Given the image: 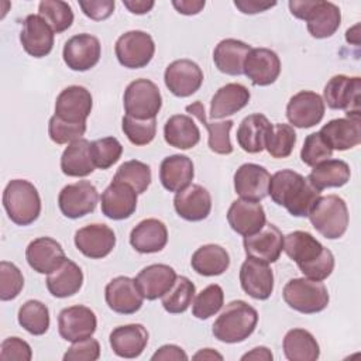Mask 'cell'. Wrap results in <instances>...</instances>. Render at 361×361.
<instances>
[{"mask_svg": "<svg viewBox=\"0 0 361 361\" xmlns=\"http://www.w3.org/2000/svg\"><path fill=\"white\" fill-rule=\"evenodd\" d=\"M283 251L309 279L324 281L334 269L333 252L307 231L296 230L283 235Z\"/></svg>", "mask_w": 361, "mask_h": 361, "instance_id": "6da1fadb", "label": "cell"}, {"mask_svg": "<svg viewBox=\"0 0 361 361\" xmlns=\"http://www.w3.org/2000/svg\"><path fill=\"white\" fill-rule=\"evenodd\" d=\"M268 195L274 203L285 207L290 216L307 217L320 192L299 172L282 169L271 176Z\"/></svg>", "mask_w": 361, "mask_h": 361, "instance_id": "7a4b0ae2", "label": "cell"}, {"mask_svg": "<svg viewBox=\"0 0 361 361\" xmlns=\"http://www.w3.org/2000/svg\"><path fill=\"white\" fill-rule=\"evenodd\" d=\"M258 312L244 300H233L226 305L213 323L214 338L226 344H235L247 340L255 330Z\"/></svg>", "mask_w": 361, "mask_h": 361, "instance_id": "3957f363", "label": "cell"}, {"mask_svg": "<svg viewBox=\"0 0 361 361\" xmlns=\"http://www.w3.org/2000/svg\"><path fill=\"white\" fill-rule=\"evenodd\" d=\"M288 6L293 17L306 21L307 31L313 38H329L341 24V11L331 1L290 0Z\"/></svg>", "mask_w": 361, "mask_h": 361, "instance_id": "277c9868", "label": "cell"}, {"mask_svg": "<svg viewBox=\"0 0 361 361\" xmlns=\"http://www.w3.org/2000/svg\"><path fill=\"white\" fill-rule=\"evenodd\" d=\"M3 207L14 224L30 226L39 217L41 197L30 180L11 179L3 192Z\"/></svg>", "mask_w": 361, "mask_h": 361, "instance_id": "5b68a950", "label": "cell"}, {"mask_svg": "<svg viewBox=\"0 0 361 361\" xmlns=\"http://www.w3.org/2000/svg\"><path fill=\"white\" fill-rule=\"evenodd\" d=\"M307 217L314 230L327 240L343 237L350 221L347 204L344 199L337 195L319 196Z\"/></svg>", "mask_w": 361, "mask_h": 361, "instance_id": "8992f818", "label": "cell"}, {"mask_svg": "<svg viewBox=\"0 0 361 361\" xmlns=\"http://www.w3.org/2000/svg\"><path fill=\"white\" fill-rule=\"evenodd\" d=\"M282 296L290 309L303 314H314L324 310L330 300L326 285L322 281H313L306 276L288 281Z\"/></svg>", "mask_w": 361, "mask_h": 361, "instance_id": "52a82bcc", "label": "cell"}, {"mask_svg": "<svg viewBox=\"0 0 361 361\" xmlns=\"http://www.w3.org/2000/svg\"><path fill=\"white\" fill-rule=\"evenodd\" d=\"M123 106L126 114L134 118H155L162 107L159 87L149 79H135L124 90Z\"/></svg>", "mask_w": 361, "mask_h": 361, "instance_id": "ba28073f", "label": "cell"}, {"mask_svg": "<svg viewBox=\"0 0 361 361\" xmlns=\"http://www.w3.org/2000/svg\"><path fill=\"white\" fill-rule=\"evenodd\" d=\"M324 103L333 110H344L347 117H361V78L336 75L324 86Z\"/></svg>", "mask_w": 361, "mask_h": 361, "instance_id": "9c48e42d", "label": "cell"}, {"mask_svg": "<svg viewBox=\"0 0 361 361\" xmlns=\"http://www.w3.org/2000/svg\"><path fill=\"white\" fill-rule=\"evenodd\" d=\"M117 61L128 69L145 68L155 54L152 37L141 30H131L121 34L114 45Z\"/></svg>", "mask_w": 361, "mask_h": 361, "instance_id": "30bf717a", "label": "cell"}, {"mask_svg": "<svg viewBox=\"0 0 361 361\" xmlns=\"http://www.w3.org/2000/svg\"><path fill=\"white\" fill-rule=\"evenodd\" d=\"M99 202V192L89 180H78L62 188L58 195L61 213L68 219H79L94 212Z\"/></svg>", "mask_w": 361, "mask_h": 361, "instance_id": "8fae6325", "label": "cell"}, {"mask_svg": "<svg viewBox=\"0 0 361 361\" xmlns=\"http://www.w3.org/2000/svg\"><path fill=\"white\" fill-rule=\"evenodd\" d=\"M102 56V45L97 37L83 32L71 37L62 51L66 66L76 72H86L97 65Z\"/></svg>", "mask_w": 361, "mask_h": 361, "instance_id": "7c38bea8", "label": "cell"}, {"mask_svg": "<svg viewBox=\"0 0 361 361\" xmlns=\"http://www.w3.org/2000/svg\"><path fill=\"white\" fill-rule=\"evenodd\" d=\"M326 111L323 97L312 90H300L286 104V118L292 127L310 128L319 124Z\"/></svg>", "mask_w": 361, "mask_h": 361, "instance_id": "4fadbf2b", "label": "cell"}, {"mask_svg": "<svg viewBox=\"0 0 361 361\" xmlns=\"http://www.w3.org/2000/svg\"><path fill=\"white\" fill-rule=\"evenodd\" d=\"M164 82L173 96L189 97L200 89L203 72L200 66L190 59H176L166 66Z\"/></svg>", "mask_w": 361, "mask_h": 361, "instance_id": "5bb4252c", "label": "cell"}, {"mask_svg": "<svg viewBox=\"0 0 361 361\" xmlns=\"http://www.w3.org/2000/svg\"><path fill=\"white\" fill-rule=\"evenodd\" d=\"M97 327L94 312L83 305L65 307L58 314L59 336L71 343L92 337Z\"/></svg>", "mask_w": 361, "mask_h": 361, "instance_id": "9a60e30c", "label": "cell"}, {"mask_svg": "<svg viewBox=\"0 0 361 361\" xmlns=\"http://www.w3.org/2000/svg\"><path fill=\"white\" fill-rule=\"evenodd\" d=\"M243 245L247 257L272 264L279 259L283 251V234L275 224L265 223L259 231L245 235Z\"/></svg>", "mask_w": 361, "mask_h": 361, "instance_id": "2e32d148", "label": "cell"}, {"mask_svg": "<svg viewBox=\"0 0 361 361\" xmlns=\"http://www.w3.org/2000/svg\"><path fill=\"white\" fill-rule=\"evenodd\" d=\"M73 243L85 257L100 259L107 257L116 247V234L107 224L93 223L79 228L75 233Z\"/></svg>", "mask_w": 361, "mask_h": 361, "instance_id": "e0dca14e", "label": "cell"}, {"mask_svg": "<svg viewBox=\"0 0 361 361\" xmlns=\"http://www.w3.org/2000/svg\"><path fill=\"white\" fill-rule=\"evenodd\" d=\"M240 285L252 299L267 300L274 292V272L269 264L247 257L240 268Z\"/></svg>", "mask_w": 361, "mask_h": 361, "instance_id": "ac0fdd59", "label": "cell"}, {"mask_svg": "<svg viewBox=\"0 0 361 361\" xmlns=\"http://www.w3.org/2000/svg\"><path fill=\"white\" fill-rule=\"evenodd\" d=\"M54 30L39 14H28L23 20L20 42L23 49L34 56L44 58L54 48Z\"/></svg>", "mask_w": 361, "mask_h": 361, "instance_id": "d6986e66", "label": "cell"}, {"mask_svg": "<svg viewBox=\"0 0 361 361\" xmlns=\"http://www.w3.org/2000/svg\"><path fill=\"white\" fill-rule=\"evenodd\" d=\"M107 306L118 314H134L142 306L144 296L135 285V281L128 276L113 278L104 289Z\"/></svg>", "mask_w": 361, "mask_h": 361, "instance_id": "ffe728a7", "label": "cell"}, {"mask_svg": "<svg viewBox=\"0 0 361 361\" xmlns=\"http://www.w3.org/2000/svg\"><path fill=\"white\" fill-rule=\"evenodd\" d=\"M93 107L90 92L79 85L61 90L55 100V116L69 123H86Z\"/></svg>", "mask_w": 361, "mask_h": 361, "instance_id": "44dd1931", "label": "cell"}, {"mask_svg": "<svg viewBox=\"0 0 361 361\" xmlns=\"http://www.w3.org/2000/svg\"><path fill=\"white\" fill-rule=\"evenodd\" d=\"M243 73L255 86H269L281 73V59L269 48H251L245 58Z\"/></svg>", "mask_w": 361, "mask_h": 361, "instance_id": "7402d4cb", "label": "cell"}, {"mask_svg": "<svg viewBox=\"0 0 361 361\" xmlns=\"http://www.w3.org/2000/svg\"><path fill=\"white\" fill-rule=\"evenodd\" d=\"M271 173L261 165L247 162L234 173V190L245 200L261 202L268 196Z\"/></svg>", "mask_w": 361, "mask_h": 361, "instance_id": "603a6c76", "label": "cell"}, {"mask_svg": "<svg viewBox=\"0 0 361 361\" xmlns=\"http://www.w3.org/2000/svg\"><path fill=\"white\" fill-rule=\"evenodd\" d=\"M102 213L111 220H126L137 209V192L123 183L113 180L102 193Z\"/></svg>", "mask_w": 361, "mask_h": 361, "instance_id": "cb8c5ba5", "label": "cell"}, {"mask_svg": "<svg viewBox=\"0 0 361 361\" xmlns=\"http://www.w3.org/2000/svg\"><path fill=\"white\" fill-rule=\"evenodd\" d=\"M227 221L237 234L245 237L259 231L267 223V216L259 202L237 199L227 210Z\"/></svg>", "mask_w": 361, "mask_h": 361, "instance_id": "d4e9b609", "label": "cell"}, {"mask_svg": "<svg viewBox=\"0 0 361 361\" xmlns=\"http://www.w3.org/2000/svg\"><path fill=\"white\" fill-rule=\"evenodd\" d=\"M173 207L183 220L202 221L210 214L212 196L202 185L192 183L175 195Z\"/></svg>", "mask_w": 361, "mask_h": 361, "instance_id": "484cf974", "label": "cell"}, {"mask_svg": "<svg viewBox=\"0 0 361 361\" xmlns=\"http://www.w3.org/2000/svg\"><path fill=\"white\" fill-rule=\"evenodd\" d=\"M319 133L333 151L351 149L361 142V117L333 118Z\"/></svg>", "mask_w": 361, "mask_h": 361, "instance_id": "4316f807", "label": "cell"}, {"mask_svg": "<svg viewBox=\"0 0 361 361\" xmlns=\"http://www.w3.org/2000/svg\"><path fill=\"white\" fill-rule=\"evenodd\" d=\"M65 258L66 255L62 245L51 237H38L25 248V259L38 274H51Z\"/></svg>", "mask_w": 361, "mask_h": 361, "instance_id": "83f0119b", "label": "cell"}, {"mask_svg": "<svg viewBox=\"0 0 361 361\" xmlns=\"http://www.w3.org/2000/svg\"><path fill=\"white\" fill-rule=\"evenodd\" d=\"M148 331L140 323L117 326L109 336L113 353L121 358L140 357L148 344Z\"/></svg>", "mask_w": 361, "mask_h": 361, "instance_id": "f1b7e54d", "label": "cell"}, {"mask_svg": "<svg viewBox=\"0 0 361 361\" xmlns=\"http://www.w3.org/2000/svg\"><path fill=\"white\" fill-rule=\"evenodd\" d=\"M176 272L166 264H151L142 268L134 278L137 288L147 300L162 298L175 283Z\"/></svg>", "mask_w": 361, "mask_h": 361, "instance_id": "f546056e", "label": "cell"}, {"mask_svg": "<svg viewBox=\"0 0 361 361\" xmlns=\"http://www.w3.org/2000/svg\"><path fill=\"white\" fill-rule=\"evenodd\" d=\"M166 243L168 228L158 219H144L130 233V244L140 254L159 252Z\"/></svg>", "mask_w": 361, "mask_h": 361, "instance_id": "4dcf8cb0", "label": "cell"}, {"mask_svg": "<svg viewBox=\"0 0 361 361\" xmlns=\"http://www.w3.org/2000/svg\"><path fill=\"white\" fill-rule=\"evenodd\" d=\"M193 176V162L186 155H169L164 158L159 165V180L168 192H180L182 189L190 185Z\"/></svg>", "mask_w": 361, "mask_h": 361, "instance_id": "1f68e13d", "label": "cell"}, {"mask_svg": "<svg viewBox=\"0 0 361 361\" xmlns=\"http://www.w3.org/2000/svg\"><path fill=\"white\" fill-rule=\"evenodd\" d=\"M251 51V45L235 38L221 39L213 51L216 68L226 75L238 76L244 72V62Z\"/></svg>", "mask_w": 361, "mask_h": 361, "instance_id": "d6a6232c", "label": "cell"}, {"mask_svg": "<svg viewBox=\"0 0 361 361\" xmlns=\"http://www.w3.org/2000/svg\"><path fill=\"white\" fill-rule=\"evenodd\" d=\"M185 109L190 116L196 117L206 127L207 135H209L207 144L210 151L220 155H228L233 152V145L230 141V130L233 128V124H234L233 120H224L219 123L207 121L204 106L202 104V102H195L192 104H188Z\"/></svg>", "mask_w": 361, "mask_h": 361, "instance_id": "836d02e7", "label": "cell"}, {"mask_svg": "<svg viewBox=\"0 0 361 361\" xmlns=\"http://www.w3.org/2000/svg\"><path fill=\"white\" fill-rule=\"evenodd\" d=\"M271 128L272 124L264 114H250L243 118L237 128V142L243 151L248 154H258L265 149L267 137Z\"/></svg>", "mask_w": 361, "mask_h": 361, "instance_id": "e575fe53", "label": "cell"}, {"mask_svg": "<svg viewBox=\"0 0 361 361\" xmlns=\"http://www.w3.org/2000/svg\"><path fill=\"white\" fill-rule=\"evenodd\" d=\"M251 99L250 90L241 83H227L212 97L210 118H226L244 109Z\"/></svg>", "mask_w": 361, "mask_h": 361, "instance_id": "d590c367", "label": "cell"}, {"mask_svg": "<svg viewBox=\"0 0 361 361\" xmlns=\"http://www.w3.org/2000/svg\"><path fill=\"white\" fill-rule=\"evenodd\" d=\"M47 288L55 298L63 299L76 295L83 285V272L80 267L69 258L47 276Z\"/></svg>", "mask_w": 361, "mask_h": 361, "instance_id": "8d00e7d4", "label": "cell"}, {"mask_svg": "<svg viewBox=\"0 0 361 361\" xmlns=\"http://www.w3.org/2000/svg\"><path fill=\"white\" fill-rule=\"evenodd\" d=\"M165 142L178 149H190L200 141V130L186 114L171 116L164 126Z\"/></svg>", "mask_w": 361, "mask_h": 361, "instance_id": "74e56055", "label": "cell"}, {"mask_svg": "<svg viewBox=\"0 0 361 361\" xmlns=\"http://www.w3.org/2000/svg\"><path fill=\"white\" fill-rule=\"evenodd\" d=\"M94 164L90 155V141L79 138L63 149L61 157V171L71 178H83L94 171Z\"/></svg>", "mask_w": 361, "mask_h": 361, "instance_id": "f35d334b", "label": "cell"}, {"mask_svg": "<svg viewBox=\"0 0 361 361\" xmlns=\"http://www.w3.org/2000/svg\"><path fill=\"white\" fill-rule=\"evenodd\" d=\"M192 269L203 276H217L230 267V255L219 244H206L199 247L190 259Z\"/></svg>", "mask_w": 361, "mask_h": 361, "instance_id": "ab89813d", "label": "cell"}, {"mask_svg": "<svg viewBox=\"0 0 361 361\" xmlns=\"http://www.w3.org/2000/svg\"><path fill=\"white\" fill-rule=\"evenodd\" d=\"M282 350L289 361H316L320 357L319 343L305 329H290L283 337Z\"/></svg>", "mask_w": 361, "mask_h": 361, "instance_id": "60d3db41", "label": "cell"}, {"mask_svg": "<svg viewBox=\"0 0 361 361\" xmlns=\"http://www.w3.org/2000/svg\"><path fill=\"white\" fill-rule=\"evenodd\" d=\"M351 176L350 165L343 159H326L316 166H313L309 173V182L322 192L327 188H341L344 186Z\"/></svg>", "mask_w": 361, "mask_h": 361, "instance_id": "b9f144b4", "label": "cell"}, {"mask_svg": "<svg viewBox=\"0 0 361 361\" xmlns=\"http://www.w3.org/2000/svg\"><path fill=\"white\" fill-rule=\"evenodd\" d=\"M18 324L32 336H42L49 329V309L41 300L24 302L17 313Z\"/></svg>", "mask_w": 361, "mask_h": 361, "instance_id": "7bdbcfd3", "label": "cell"}, {"mask_svg": "<svg viewBox=\"0 0 361 361\" xmlns=\"http://www.w3.org/2000/svg\"><path fill=\"white\" fill-rule=\"evenodd\" d=\"M196 288L195 283L188 276H176L172 288L161 298L162 307L172 314L183 313L189 309L195 299Z\"/></svg>", "mask_w": 361, "mask_h": 361, "instance_id": "ee69618b", "label": "cell"}, {"mask_svg": "<svg viewBox=\"0 0 361 361\" xmlns=\"http://www.w3.org/2000/svg\"><path fill=\"white\" fill-rule=\"evenodd\" d=\"M151 168L145 162L137 159L126 161L124 164H121L113 178V180L123 182L131 186L137 192V195L147 192L151 185Z\"/></svg>", "mask_w": 361, "mask_h": 361, "instance_id": "f6af8a7d", "label": "cell"}, {"mask_svg": "<svg viewBox=\"0 0 361 361\" xmlns=\"http://www.w3.org/2000/svg\"><path fill=\"white\" fill-rule=\"evenodd\" d=\"M38 14L48 23L55 34L71 28L73 23L72 7L62 0H42L38 4Z\"/></svg>", "mask_w": 361, "mask_h": 361, "instance_id": "bcb514c9", "label": "cell"}, {"mask_svg": "<svg viewBox=\"0 0 361 361\" xmlns=\"http://www.w3.org/2000/svg\"><path fill=\"white\" fill-rule=\"evenodd\" d=\"M296 144V133L290 124L276 123L272 124V128L267 137L265 149L272 158L282 159L288 158Z\"/></svg>", "mask_w": 361, "mask_h": 361, "instance_id": "7dc6e473", "label": "cell"}, {"mask_svg": "<svg viewBox=\"0 0 361 361\" xmlns=\"http://www.w3.org/2000/svg\"><path fill=\"white\" fill-rule=\"evenodd\" d=\"M224 305V292L220 285L212 283L202 289L192 302V313L199 320H207Z\"/></svg>", "mask_w": 361, "mask_h": 361, "instance_id": "c3c4849f", "label": "cell"}, {"mask_svg": "<svg viewBox=\"0 0 361 361\" xmlns=\"http://www.w3.org/2000/svg\"><path fill=\"white\" fill-rule=\"evenodd\" d=\"M123 154V145L116 137H103L90 142V155L99 169H109Z\"/></svg>", "mask_w": 361, "mask_h": 361, "instance_id": "681fc988", "label": "cell"}, {"mask_svg": "<svg viewBox=\"0 0 361 361\" xmlns=\"http://www.w3.org/2000/svg\"><path fill=\"white\" fill-rule=\"evenodd\" d=\"M121 128L128 141L137 147L148 145L157 134V120L155 118H134L131 116H124L121 120Z\"/></svg>", "mask_w": 361, "mask_h": 361, "instance_id": "f907efd6", "label": "cell"}, {"mask_svg": "<svg viewBox=\"0 0 361 361\" xmlns=\"http://www.w3.org/2000/svg\"><path fill=\"white\" fill-rule=\"evenodd\" d=\"M86 133V123H69L58 116H52L48 121V135L58 145L71 144Z\"/></svg>", "mask_w": 361, "mask_h": 361, "instance_id": "816d5d0a", "label": "cell"}, {"mask_svg": "<svg viewBox=\"0 0 361 361\" xmlns=\"http://www.w3.org/2000/svg\"><path fill=\"white\" fill-rule=\"evenodd\" d=\"M24 288V276L20 268L8 261L0 262V299L3 302L16 299Z\"/></svg>", "mask_w": 361, "mask_h": 361, "instance_id": "f5cc1de1", "label": "cell"}, {"mask_svg": "<svg viewBox=\"0 0 361 361\" xmlns=\"http://www.w3.org/2000/svg\"><path fill=\"white\" fill-rule=\"evenodd\" d=\"M333 155V149L327 145V142L323 140L320 133H312L309 134L305 141L303 147L300 149V159L307 166H316L317 164L330 159Z\"/></svg>", "mask_w": 361, "mask_h": 361, "instance_id": "db71d44e", "label": "cell"}, {"mask_svg": "<svg viewBox=\"0 0 361 361\" xmlns=\"http://www.w3.org/2000/svg\"><path fill=\"white\" fill-rule=\"evenodd\" d=\"M100 357V344L96 338L87 337L72 343L63 354V361H96Z\"/></svg>", "mask_w": 361, "mask_h": 361, "instance_id": "11a10c76", "label": "cell"}, {"mask_svg": "<svg viewBox=\"0 0 361 361\" xmlns=\"http://www.w3.org/2000/svg\"><path fill=\"white\" fill-rule=\"evenodd\" d=\"M32 358V350L27 341L20 337H7L0 345L1 361H30Z\"/></svg>", "mask_w": 361, "mask_h": 361, "instance_id": "9f6ffc18", "label": "cell"}, {"mask_svg": "<svg viewBox=\"0 0 361 361\" xmlns=\"http://www.w3.org/2000/svg\"><path fill=\"white\" fill-rule=\"evenodd\" d=\"M79 7L83 14L94 21H102L109 18L116 7L114 0H80Z\"/></svg>", "mask_w": 361, "mask_h": 361, "instance_id": "6f0895ef", "label": "cell"}, {"mask_svg": "<svg viewBox=\"0 0 361 361\" xmlns=\"http://www.w3.org/2000/svg\"><path fill=\"white\" fill-rule=\"evenodd\" d=\"M152 361H188L189 357L185 350L176 344L161 345L151 357Z\"/></svg>", "mask_w": 361, "mask_h": 361, "instance_id": "680465c9", "label": "cell"}, {"mask_svg": "<svg viewBox=\"0 0 361 361\" xmlns=\"http://www.w3.org/2000/svg\"><path fill=\"white\" fill-rule=\"evenodd\" d=\"M234 6L243 14H257L267 11L268 8L276 6L275 1H259V0H235Z\"/></svg>", "mask_w": 361, "mask_h": 361, "instance_id": "91938a15", "label": "cell"}, {"mask_svg": "<svg viewBox=\"0 0 361 361\" xmlns=\"http://www.w3.org/2000/svg\"><path fill=\"white\" fill-rule=\"evenodd\" d=\"M204 0H172V6L179 14L195 16L199 14L204 7Z\"/></svg>", "mask_w": 361, "mask_h": 361, "instance_id": "94428289", "label": "cell"}, {"mask_svg": "<svg viewBox=\"0 0 361 361\" xmlns=\"http://www.w3.org/2000/svg\"><path fill=\"white\" fill-rule=\"evenodd\" d=\"M123 4L126 8H128L130 13L138 16L147 14L155 6L152 0H123Z\"/></svg>", "mask_w": 361, "mask_h": 361, "instance_id": "6125c7cd", "label": "cell"}, {"mask_svg": "<svg viewBox=\"0 0 361 361\" xmlns=\"http://www.w3.org/2000/svg\"><path fill=\"white\" fill-rule=\"evenodd\" d=\"M274 355L271 353L269 348L264 347V345H259V347H254L251 351L245 353L243 357H241V361H247V360H261V361H272Z\"/></svg>", "mask_w": 361, "mask_h": 361, "instance_id": "be15d7a7", "label": "cell"}, {"mask_svg": "<svg viewBox=\"0 0 361 361\" xmlns=\"http://www.w3.org/2000/svg\"><path fill=\"white\" fill-rule=\"evenodd\" d=\"M193 360H223V355L213 348H202L193 357Z\"/></svg>", "mask_w": 361, "mask_h": 361, "instance_id": "e7e4bbea", "label": "cell"}, {"mask_svg": "<svg viewBox=\"0 0 361 361\" xmlns=\"http://www.w3.org/2000/svg\"><path fill=\"white\" fill-rule=\"evenodd\" d=\"M358 30H360V25L355 24L354 27L348 28L345 31V41L348 44H354V45H358L360 44V34H358Z\"/></svg>", "mask_w": 361, "mask_h": 361, "instance_id": "03108f58", "label": "cell"}]
</instances>
